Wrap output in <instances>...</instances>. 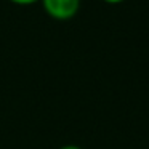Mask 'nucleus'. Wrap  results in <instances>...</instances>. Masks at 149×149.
Segmentation results:
<instances>
[{
  "label": "nucleus",
  "mask_w": 149,
  "mask_h": 149,
  "mask_svg": "<svg viewBox=\"0 0 149 149\" xmlns=\"http://www.w3.org/2000/svg\"><path fill=\"white\" fill-rule=\"evenodd\" d=\"M103 2L111 3V5H117V3H122V2H125V0H103Z\"/></svg>",
  "instance_id": "4"
},
{
  "label": "nucleus",
  "mask_w": 149,
  "mask_h": 149,
  "mask_svg": "<svg viewBox=\"0 0 149 149\" xmlns=\"http://www.w3.org/2000/svg\"><path fill=\"white\" fill-rule=\"evenodd\" d=\"M43 10L56 21H69L77 15L80 0H40Z\"/></svg>",
  "instance_id": "1"
},
{
  "label": "nucleus",
  "mask_w": 149,
  "mask_h": 149,
  "mask_svg": "<svg viewBox=\"0 0 149 149\" xmlns=\"http://www.w3.org/2000/svg\"><path fill=\"white\" fill-rule=\"evenodd\" d=\"M11 3L15 5H21V7H27V5H34L37 3V2H40V0H10Z\"/></svg>",
  "instance_id": "2"
},
{
  "label": "nucleus",
  "mask_w": 149,
  "mask_h": 149,
  "mask_svg": "<svg viewBox=\"0 0 149 149\" xmlns=\"http://www.w3.org/2000/svg\"><path fill=\"white\" fill-rule=\"evenodd\" d=\"M59 149H82V148L77 146V144H64V146H61Z\"/></svg>",
  "instance_id": "3"
}]
</instances>
